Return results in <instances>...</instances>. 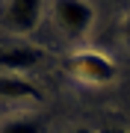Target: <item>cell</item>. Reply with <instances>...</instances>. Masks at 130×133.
<instances>
[{
	"label": "cell",
	"mask_w": 130,
	"mask_h": 133,
	"mask_svg": "<svg viewBox=\"0 0 130 133\" xmlns=\"http://www.w3.org/2000/svg\"><path fill=\"white\" fill-rule=\"evenodd\" d=\"M42 18V0H9L3 12V27L15 36H27L39 27Z\"/></svg>",
	"instance_id": "3"
},
{
	"label": "cell",
	"mask_w": 130,
	"mask_h": 133,
	"mask_svg": "<svg viewBox=\"0 0 130 133\" xmlns=\"http://www.w3.org/2000/svg\"><path fill=\"white\" fill-rule=\"evenodd\" d=\"M0 98H30V101H42V92L36 89L30 80H24V77L18 74H0Z\"/></svg>",
	"instance_id": "5"
},
{
	"label": "cell",
	"mask_w": 130,
	"mask_h": 133,
	"mask_svg": "<svg viewBox=\"0 0 130 133\" xmlns=\"http://www.w3.org/2000/svg\"><path fill=\"white\" fill-rule=\"evenodd\" d=\"M0 133H44L42 115H12L0 118Z\"/></svg>",
	"instance_id": "6"
},
{
	"label": "cell",
	"mask_w": 130,
	"mask_h": 133,
	"mask_svg": "<svg viewBox=\"0 0 130 133\" xmlns=\"http://www.w3.org/2000/svg\"><path fill=\"white\" fill-rule=\"evenodd\" d=\"M42 59H44V50L36 48V44H12V48L0 50V71L21 77V71L36 68Z\"/></svg>",
	"instance_id": "4"
},
{
	"label": "cell",
	"mask_w": 130,
	"mask_h": 133,
	"mask_svg": "<svg viewBox=\"0 0 130 133\" xmlns=\"http://www.w3.org/2000/svg\"><path fill=\"white\" fill-rule=\"evenodd\" d=\"M98 133H127L124 127H104V130H98Z\"/></svg>",
	"instance_id": "8"
},
{
	"label": "cell",
	"mask_w": 130,
	"mask_h": 133,
	"mask_svg": "<svg viewBox=\"0 0 130 133\" xmlns=\"http://www.w3.org/2000/svg\"><path fill=\"white\" fill-rule=\"evenodd\" d=\"M121 33H124V38H127V42H130V15H127V18H124V24H121Z\"/></svg>",
	"instance_id": "7"
},
{
	"label": "cell",
	"mask_w": 130,
	"mask_h": 133,
	"mask_svg": "<svg viewBox=\"0 0 130 133\" xmlns=\"http://www.w3.org/2000/svg\"><path fill=\"white\" fill-rule=\"evenodd\" d=\"M53 15H56V24L74 38L86 36L89 27L95 24V9L86 0H53Z\"/></svg>",
	"instance_id": "2"
},
{
	"label": "cell",
	"mask_w": 130,
	"mask_h": 133,
	"mask_svg": "<svg viewBox=\"0 0 130 133\" xmlns=\"http://www.w3.org/2000/svg\"><path fill=\"white\" fill-rule=\"evenodd\" d=\"M68 133H95V130H89V127H71Z\"/></svg>",
	"instance_id": "9"
},
{
	"label": "cell",
	"mask_w": 130,
	"mask_h": 133,
	"mask_svg": "<svg viewBox=\"0 0 130 133\" xmlns=\"http://www.w3.org/2000/svg\"><path fill=\"white\" fill-rule=\"evenodd\" d=\"M65 68L71 71L77 80L83 83H92V86H104V83H112L115 80V62L110 56L98 50H80V53H71L65 59Z\"/></svg>",
	"instance_id": "1"
}]
</instances>
